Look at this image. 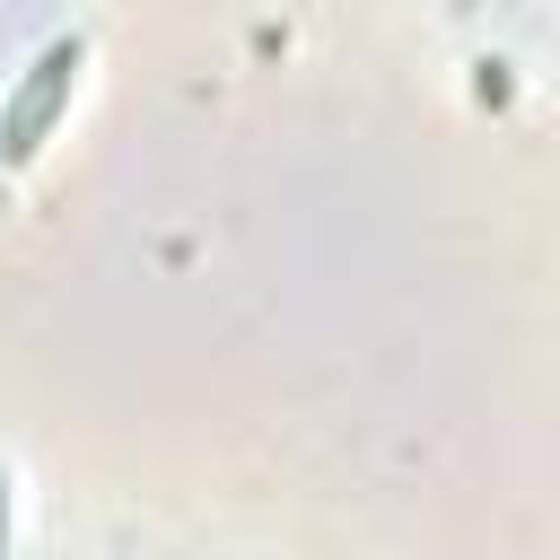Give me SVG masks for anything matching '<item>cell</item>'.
<instances>
[{
    "mask_svg": "<svg viewBox=\"0 0 560 560\" xmlns=\"http://www.w3.org/2000/svg\"><path fill=\"white\" fill-rule=\"evenodd\" d=\"M0 490H9V481H0ZM0 542H9V516H0Z\"/></svg>",
    "mask_w": 560,
    "mask_h": 560,
    "instance_id": "cell-2",
    "label": "cell"
},
{
    "mask_svg": "<svg viewBox=\"0 0 560 560\" xmlns=\"http://www.w3.org/2000/svg\"><path fill=\"white\" fill-rule=\"evenodd\" d=\"M79 79H88V35H52V44L26 61V79H18L9 105H0V175H18V166L61 131Z\"/></svg>",
    "mask_w": 560,
    "mask_h": 560,
    "instance_id": "cell-1",
    "label": "cell"
}]
</instances>
